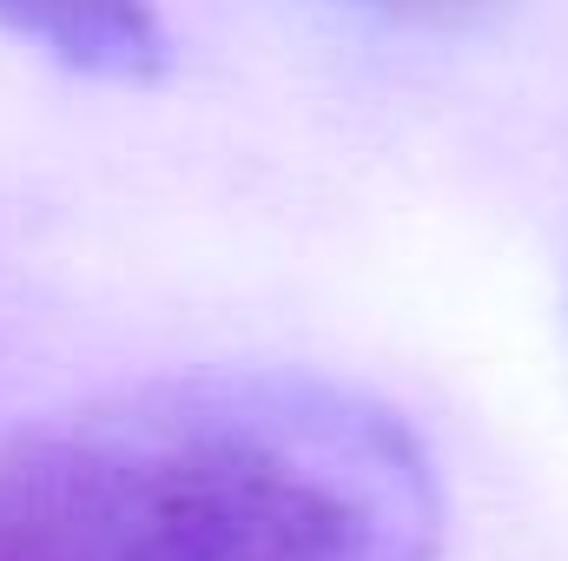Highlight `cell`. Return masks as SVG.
Masks as SVG:
<instances>
[{
	"mask_svg": "<svg viewBox=\"0 0 568 561\" xmlns=\"http://www.w3.org/2000/svg\"><path fill=\"white\" fill-rule=\"evenodd\" d=\"M0 33L106 86H152L172 67L159 0H0Z\"/></svg>",
	"mask_w": 568,
	"mask_h": 561,
	"instance_id": "2",
	"label": "cell"
},
{
	"mask_svg": "<svg viewBox=\"0 0 568 561\" xmlns=\"http://www.w3.org/2000/svg\"><path fill=\"white\" fill-rule=\"evenodd\" d=\"M417 429L304 370L159 377L0 449V561H436Z\"/></svg>",
	"mask_w": 568,
	"mask_h": 561,
	"instance_id": "1",
	"label": "cell"
}]
</instances>
